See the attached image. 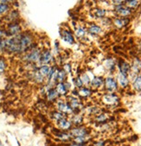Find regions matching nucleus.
I'll return each mask as SVG.
<instances>
[{
	"label": "nucleus",
	"mask_w": 141,
	"mask_h": 146,
	"mask_svg": "<svg viewBox=\"0 0 141 146\" xmlns=\"http://www.w3.org/2000/svg\"><path fill=\"white\" fill-rule=\"evenodd\" d=\"M88 32L93 36H98L102 33V28L97 24H91L88 29Z\"/></svg>",
	"instance_id": "cd10ccee"
},
{
	"label": "nucleus",
	"mask_w": 141,
	"mask_h": 146,
	"mask_svg": "<svg viewBox=\"0 0 141 146\" xmlns=\"http://www.w3.org/2000/svg\"><path fill=\"white\" fill-rule=\"evenodd\" d=\"M54 136L62 142H71L72 141V137L69 131H64L60 130L58 131L55 132Z\"/></svg>",
	"instance_id": "aec40b11"
},
{
	"label": "nucleus",
	"mask_w": 141,
	"mask_h": 146,
	"mask_svg": "<svg viewBox=\"0 0 141 146\" xmlns=\"http://www.w3.org/2000/svg\"><path fill=\"white\" fill-rule=\"evenodd\" d=\"M69 119L73 125H74V126L81 125L84 121V115L75 112V113H73L72 115H70Z\"/></svg>",
	"instance_id": "4be33fe9"
},
{
	"label": "nucleus",
	"mask_w": 141,
	"mask_h": 146,
	"mask_svg": "<svg viewBox=\"0 0 141 146\" xmlns=\"http://www.w3.org/2000/svg\"><path fill=\"white\" fill-rule=\"evenodd\" d=\"M68 74L61 68L58 67L57 71H56V80L57 82H64L68 80Z\"/></svg>",
	"instance_id": "a878e982"
},
{
	"label": "nucleus",
	"mask_w": 141,
	"mask_h": 146,
	"mask_svg": "<svg viewBox=\"0 0 141 146\" xmlns=\"http://www.w3.org/2000/svg\"><path fill=\"white\" fill-rule=\"evenodd\" d=\"M114 11L118 16L120 17L127 18L131 14H132V9L126 7L124 4L123 5H119L114 6Z\"/></svg>",
	"instance_id": "ddd939ff"
},
{
	"label": "nucleus",
	"mask_w": 141,
	"mask_h": 146,
	"mask_svg": "<svg viewBox=\"0 0 141 146\" xmlns=\"http://www.w3.org/2000/svg\"><path fill=\"white\" fill-rule=\"evenodd\" d=\"M41 53H42V49H40L37 47H34L29 51L23 54L22 60L25 62L27 64H34L38 66Z\"/></svg>",
	"instance_id": "f03ea898"
},
{
	"label": "nucleus",
	"mask_w": 141,
	"mask_h": 146,
	"mask_svg": "<svg viewBox=\"0 0 141 146\" xmlns=\"http://www.w3.org/2000/svg\"><path fill=\"white\" fill-rule=\"evenodd\" d=\"M140 52H141V46H140Z\"/></svg>",
	"instance_id": "de8ad7c7"
},
{
	"label": "nucleus",
	"mask_w": 141,
	"mask_h": 146,
	"mask_svg": "<svg viewBox=\"0 0 141 146\" xmlns=\"http://www.w3.org/2000/svg\"><path fill=\"white\" fill-rule=\"evenodd\" d=\"M126 1V0H112V4H114V5H123L125 4V2Z\"/></svg>",
	"instance_id": "79ce46f5"
},
{
	"label": "nucleus",
	"mask_w": 141,
	"mask_h": 146,
	"mask_svg": "<svg viewBox=\"0 0 141 146\" xmlns=\"http://www.w3.org/2000/svg\"><path fill=\"white\" fill-rule=\"evenodd\" d=\"M67 146H88L86 144H80V143H74V142H71L69 144H68Z\"/></svg>",
	"instance_id": "a18cd8bd"
},
{
	"label": "nucleus",
	"mask_w": 141,
	"mask_h": 146,
	"mask_svg": "<svg viewBox=\"0 0 141 146\" xmlns=\"http://www.w3.org/2000/svg\"><path fill=\"white\" fill-rule=\"evenodd\" d=\"M55 88L56 92L58 93L60 98L67 97L69 95V90L67 88V86H66L64 82H57V83H56V85L55 86Z\"/></svg>",
	"instance_id": "6ab92c4d"
},
{
	"label": "nucleus",
	"mask_w": 141,
	"mask_h": 146,
	"mask_svg": "<svg viewBox=\"0 0 141 146\" xmlns=\"http://www.w3.org/2000/svg\"><path fill=\"white\" fill-rule=\"evenodd\" d=\"M55 109L59 111H61L62 113L65 114L66 116H68V115L70 116L73 113H74L73 109L69 105V103L65 100H63L61 98H59L57 100L55 101Z\"/></svg>",
	"instance_id": "423d86ee"
},
{
	"label": "nucleus",
	"mask_w": 141,
	"mask_h": 146,
	"mask_svg": "<svg viewBox=\"0 0 141 146\" xmlns=\"http://www.w3.org/2000/svg\"><path fill=\"white\" fill-rule=\"evenodd\" d=\"M11 11V5L8 4H0V16L6 15Z\"/></svg>",
	"instance_id": "4c0bfd02"
},
{
	"label": "nucleus",
	"mask_w": 141,
	"mask_h": 146,
	"mask_svg": "<svg viewBox=\"0 0 141 146\" xmlns=\"http://www.w3.org/2000/svg\"><path fill=\"white\" fill-rule=\"evenodd\" d=\"M19 39V47H20V53L24 54L27 51L31 49L34 45V36L30 32H22L18 35Z\"/></svg>",
	"instance_id": "f257e3e1"
},
{
	"label": "nucleus",
	"mask_w": 141,
	"mask_h": 146,
	"mask_svg": "<svg viewBox=\"0 0 141 146\" xmlns=\"http://www.w3.org/2000/svg\"><path fill=\"white\" fill-rule=\"evenodd\" d=\"M91 139H92V137H91L90 134H88V135H85V136L74 137V138L72 139L71 142H74V143H80V144H86V143H88Z\"/></svg>",
	"instance_id": "bb28decb"
},
{
	"label": "nucleus",
	"mask_w": 141,
	"mask_h": 146,
	"mask_svg": "<svg viewBox=\"0 0 141 146\" xmlns=\"http://www.w3.org/2000/svg\"><path fill=\"white\" fill-rule=\"evenodd\" d=\"M116 80H117L119 87H120V88H122V89L127 88L131 84V81H130L128 75H125V74H120L119 72L116 75Z\"/></svg>",
	"instance_id": "4468645a"
},
{
	"label": "nucleus",
	"mask_w": 141,
	"mask_h": 146,
	"mask_svg": "<svg viewBox=\"0 0 141 146\" xmlns=\"http://www.w3.org/2000/svg\"><path fill=\"white\" fill-rule=\"evenodd\" d=\"M103 66H104V68L110 74H112L115 73L117 69V61L116 59H114V58H112V57H108L104 61Z\"/></svg>",
	"instance_id": "9d476101"
},
{
	"label": "nucleus",
	"mask_w": 141,
	"mask_h": 146,
	"mask_svg": "<svg viewBox=\"0 0 141 146\" xmlns=\"http://www.w3.org/2000/svg\"><path fill=\"white\" fill-rule=\"evenodd\" d=\"M30 79L34 81L37 84H44L46 82V78L41 74V73L38 71V68L33 69L32 71L30 72Z\"/></svg>",
	"instance_id": "f8f14e48"
},
{
	"label": "nucleus",
	"mask_w": 141,
	"mask_h": 146,
	"mask_svg": "<svg viewBox=\"0 0 141 146\" xmlns=\"http://www.w3.org/2000/svg\"><path fill=\"white\" fill-rule=\"evenodd\" d=\"M61 37L65 42H67L70 45H72L75 42V39H74L73 33L69 30H67V29L61 31Z\"/></svg>",
	"instance_id": "a211bd4d"
},
{
	"label": "nucleus",
	"mask_w": 141,
	"mask_h": 146,
	"mask_svg": "<svg viewBox=\"0 0 141 146\" xmlns=\"http://www.w3.org/2000/svg\"><path fill=\"white\" fill-rule=\"evenodd\" d=\"M7 68V64L4 58H0V74H3Z\"/></svg>",
	"instance_id": "58836bf2"
},
{
	"label": "nucleus",
	"mask_w": 141,
	"mask_h": 146,
	"mask_svg": "<svg viewBox=\"0 0 141 146\" xmlns=\"http://www.w3.org/2000/svg\"><path fill=\"white\" fill-rule=\"evenodd\" d=\"M105 145H106V143L103 140L97 141V142L94 143V146H105Z\"/></svg>",
	"instance_id": "37998d69"
},
{
	"label": "nucleus",
	"mask_w": 141,
	"mask_h": 146,
	"mask_svg": "<svg viewBox=\"0 0 141 146\" xmlns=\"http://www.w3.org/2000/svg\"><path fill=\"white\" fill-rule=\"evenodd\" d=\"M125 5L130 9H135L139 5V2L138 0H126L125 2Z\"/></svg>",
	"instance_id": "e433bc0d"
},
{
	"label": "nucleus",
	"mask_w": 141,
	"mask_h": 146,
	"mask_svg": "<svg viewBox=\"0 0 141 146\" xmlns=\"http://www.w3.org/2000/svg\"><path fill=\"white\" fill-rule=\"evenodd\" d=\"M86 112L88 114V115H97L98 113L100 112V108L99 106H88L86 108Z\"/></svg>",
	"instance_id": "f704fd0d"
},
{
	"label": "nucleus",
	"mask_w": 141,
	"mask_h": 146,
	"mask_svg": "<svg viewBox=\"0 0 141 146\" xmlns=\"http://www.w3.org/2000/svg\"><path fill=\"white\" fill-rule=\"evenodd\" d=\"M56 125H57V127L59 130L64 131H69L73 127V125H72L70 119H68L67 117H65V118H63V119H62L59 121L56 122Z\"/></svg>",
	"instance_id": "dca6fc26"
},
{
	"label": "nucleus",
	"mask_w": 141,
	"mask_h": 146,
	"mask_svg": "<svg viewBox=\"0 0 141 146\" xmlns=\"http://www.w3.org/2000/svg\"><path fill=\"white\" fill-rule=\"evenodd\" d=\"M45 94H46V99H47V100L49 102H55L56 100H57L60 98L58 93L56 92L55 87H54V88L49 89Z\"/></svg>",
	"instance_id": "5701e85b"
},
{
	"label": "nucleus",
	"mask_w": 141,
	"mask_h": 146,
	"mask_svg": "<svg viewBox=\"0 0 141 146\" xmlns=\"http://www.w3.org/2000/svg\"><path fill=\"white\" fill-rule=\"evenodd\" d=\"M93 13H94V16L96 18H98V19H102V18L106 17V10H104V9L98 8V9L94 10Z\"/></svg>",
	"instance_id": "473e14b6"
},
{
	"label": "nucleus",
	"mask_w": 141,
	"mask_h": 146,
	"mask_svg": "<svg viewBox=\"0 0 141 146\" xmlns=\"http://www.w3.org/2000/svg\"><path fill=\"white\" fill-rule=\"evenodd\" d=\"M129 20L127 18H124V17H116L114 19L112 23H114V25L118 28V29H121L124 26H126L128 23Z\"/></svg>",
	"instance_id": "c85d7f7f"
},
{
	"label": "nucleus",
	"mask_w": 141,
	"mask_h": 146,
	"mask_svg": "<svg viewBox=\"0 0 141 146\" xmlns=\"http://www.w3.org/2000/svg\"><path fill=\"white\" fill-rule=\"evenodd\" d=\"M90 74H91V73H89V72H84V73L79 74L80 77V79H81V80H82V82H83L84 86H89L91 79L94 76V75H93V74L90 75Z\"/></svg>",
	"instance_id": "393cba45"
},
{
	"label": "nucleus",
	"mask_w": 141,
	"mask_h": 146,
	"mask_svg": "<svg viewBox=\"0 0 141 146\" xmlns=\"http://www.w3.org/2000/svg\"><path fill=\"white\" fill-rule=\"evenodd\" d=\"M101 101L107 106H115L120 102V97L115 93H106L102 95Z\"/></svg>",
	"instance_id": "39448f33"
},
{
	"label": "nucleus",
	"mask_w": 141,
	"mask_h": 146,
	"mask_svg": "<svg viewBox=\"0 0 141 146\" xmlns=\"http://www.w3.org/2000/svg\"><path fill=\"white\" fill-rule=\"evenodd\" d=\"M72 84H73V86L75 87V89H79V88H80V87L84 86L83 82H82V80H81L80 75H77V76H75L74 78H73Z\"/></svg>",
	"instance_id": "c9c22d12"
},
{
	"label": "nucleus",
	"mask_w": 141,
	"mask_h": 146,
	"mask_svg": "<svg viewBox=\"0 0 141 146\" xmlns=\"http://www.w3.org/2000/svg\"><path fill=\"white\" fill-rule=\"evenodd\" d=\"M55 58L50 49L42 50L38 66L40 65H50L51 66L52 64L55 65Z\"/></svg>",
	"instance_id": "20e7f679"
},
{
	"label": "nucleus",
	"mask_w": 141,
	"mask_h": 146,
	"mask_svg": "<svg viewBox=\"0 0 141 146\" xmlns=\"http://www.w3.org/2000/svg\"><path fill=\"white\" fill-rule=\"evenodd\" d=\"M74 35H75V36L77 38L82 39V38L85 37V36L87 35V31L83 27L79 26L74 30Z\"/></svg>",
	"instance_id": "2f4dec72"
},
{
	"label": "nucleus",
	"mask_w": 141,
	"mask_h": 146,
	"mask_svg": "<svg viewBox=\"0 0 141 146\" xmlns=\"http://www.w3.org/2000/svg\"><path fill=\"white\" fill-rule=\"evenodd\" d=\"M62 68L68 74H70L71 73H72V71H73V67L71 66V64L70 63H69V62H65V63H63V67H62Z\"/></svg>",
	"instance_id": "ea45409f"
},
{
	"label": "nucleus",
	"mask_w": 141,
	"mask_h": 146,
	"mask_svg": "<svg viewBox=\"0 0 141 146\" xmlns=\"http://www.w3.org/2000/svg\"><path fill=\"white\" fill-rule=\"evenodd\" d=\"M14 1H15V0H0V4H8V5H11Z\"/></svg>",
	"instance_id": "c03bdc74"
},
{
	"label": "nucleus",
	"mask_w": 141,
	"mask_h": 146,
	"mask_svg": "<svg viewBox=\"0 0 141 146\" xmlns=\"http://www.w3.org/2000/svg\"><path fill=\"white\" fill-rule=\"evenodd\" d=\"M117 68L119 73L125 75H129V74L131 73V63L126 60L120 59L117 62Z\"/></svg>",
	"instance_id": "9b49d317"
},
{
	"label": "nucleus",
	"mask_w": 141,
	"mask_h": 146,
	"mask_svg": "<svg viewBox=\"0 0 141 146\" xmlns=\"http://www.w3.org/2000/svg\"><path fill=\"white\" fill-rule=\"evenodd\" d=\"M66 101L69 103V105L70 106V107L73 109L74 112H78L80 110L83 109V104L81 102V100L79 99L78 96L75 95H68L66 97Z\"/></svg>",
	"instance_id": "0eeeda50"
},
{
	"label": "nucleus",
	"mask_w": 141,
	"mask_h": 146,
	"mask_svg": "<svg viewBox=\"0 0 141 146\" xmlns=\"http://www.w3.org/2000/svg\"><path fill=\"white\" fill-rule=\"evenodd\" d=\"M104 86V77L100 75H94L90 81L89 86L92 89H100Z\"/></svg>",
	"instance_id": "2eb2a0df"
},
{
	"label": "nucleus",
	"mask_w": 141,
	"mask_h": 146,
	"mask_svg": "<svg viewBox=\"0 0 141 146\" xmlns=\"http://www.w3.org/2000/svg\"><path fill=\"white\" fill-rule=\"evenodd\" d=\"M6 37H8V36H7V33H6L5 29L0 28V39H4Z\"/></svg>",
	"instance_id": "a19ab883"
},
{
	"label": "nucleus",
	"mask_w": 141,
	"mask_h": 146,
	"mask_svg": "<svg viewBox=\"0 0 141 146\" xmlns=\"http://www.w3.org/2000/svg\"><path fill=\"white\" fill-rule=\"evenodd\" d=\"M104 89L106 93H115L119 90V85L116 80L112 74H109L104 78Z\"/></svg>",
	"instance_id": "7ed1b4c3"
},
{
	"label": "nucleus",
	"mask_w": 141,
	"mask_h": 146,
	"mask_svg": "<svg viewBox=\"0 0 141 146\" xmlns=\"http://www.w3.org/2000/svg\"><path fill=\"white\" fill-rule=\"evenodd\" d=\"M69 134L72 137V139L74 137H81V136H85V135H88L89 131L86 126L81 125H78V126H74L72 127L69 131Z\"/></svg>",
	"instance_id": "1a4fd4ad"
},
{
	"label": "nucleus",
	"mask_w": 141,
	"mask_h": 146,
	"mask_svg": "<svg viewBox=\"0 0 141 146\" xmlns=\"http://www.w3.org/2000/svg\"><path fill=\"white\" fill-rule=\"evenodd\" d=\"M51 66L50 65H40L38 67V71L41 73V74L43 76H44L45 78H47L49 71H50Z\"/></svg>",
	"instance_id": "72a5a7b5"
},
{
	"label": "nucleus",
	"mask_w": 141,
	"mask_h": 146,
	"mask_svg": "<svg viewBox=\"0 0 141 146\" xmlns=\"http://www.w3.org/2000/svg\"><path fill=\"white\" fill-rule=\"evenodd\" d=\"M108 119H109L108 114L103 113V112H100L97 115H95V117H94V121L99 124H105V123H106V121Z\"/></svg>",
	"instance_id": "c756f323"
},
{
	"label": "nucleus",
	"mask_w": 141,
	"mask_h": 146,
	"mask_svg": "<svg viewBox=\"0 0 141 146\" xmlns=\"http://www.w3.org/2000/svg\"><path fill=\"white\" fill-rule=\"evenodd\" d=\"M19 17V12L17 10H13V11H10L6 16H5V20L7 21L8 23H14V22H17Z\"/></svg>",
	"instance_id": "b1692460"
},
{
	"label": "nucleus",
	"mask_w": 141,
	"mask_h": 146,
	"mask_svg": "<svg viewBox=\"0 0 141 146\" xmlns=\"http://www.w3.org/2000/svg\"><path fill=\"white\" fill-rule=\"evenodd\" d=\"M76 94L80 98L87 99L92 96L93 94V89L90 86H82L79 89H76Z\"/></svg>",
	"instance_id": "f3484780"
},
{
	"label": "nucleus",
	"mask_w": 141,
	"mask_h": 146,
	"mask_svg": "<svg viewBox=\"0 0 141 146\" xmlns=\"http://www.w3.org/2000/svg\"><path fill=\"white\" fill-rule=\"evenodd\" d=\"M132 88L136 93H141V74H137L131 80Z\"/></svg>",
	"instance_id": "412c9836"
},
{
	"label": "nucleus",
	"mask_w": 141,
	"mask_h": 146,
	"mask_svg": "<svg viewBox=\"0 0 141 146\" xmlns=\"http://www.w3.org/2000/svg\"><path fill=\"white\" fill-rule=\"evenodd\" d=\"M0 146H2V143L1 142H0Z\"/></svg>",
	"instance_id": "49530a36"
},
{
	"label": "nucleus",
	"mask_w": 141,
	"mask_h": 146,
	"mask_svg": "<svg viewBox=\"0 0 141 146\" xmlns=\"http://www.w3.org/2000/svg\"><path fill=\"white\" fill-rule=\"evenodd\" d=\"M1 40H2V39H0V42H1Z\"/></svg>",
	"instance_id": "09e8293b"
},
{
	"label": "nucleus",
	"mask_w": 141,
	"mask_h": 146,
	"mask_svg": "<svg viewBox=\"0 0 141 146\" xmlns=\"http://www.w3.org/2000/svg\"><path fill=\"white\" fill-rule=\"evenodd\" d=\"M5 31L7 33V36L10 37V36H16L21 34L23 32V29L18 22H14L7 24V28L5 29Z\"/></svg>",
	"instance_id": "6e6552de"
},
{
	"label": "nucleus",
	"mask_w": 141,
	"mask_h": 146,
	"mask_svg": "<svg viewBox=\"0 0 141 146\" xmlns=\"http://www.w3.org/2000/svg\"><path fill=\"white\" fill-rule=\"evenodd\" d=\"M50 116H51V119H52V120L55 121V123L57 122V121H59L60 119H62L65 118V117H67L65 114L62 113L61 111H57L56 109H55V111H51V113H50Z\"/></svg>",
	"instance_id": "7c9ffc66"
}]
</instances>
